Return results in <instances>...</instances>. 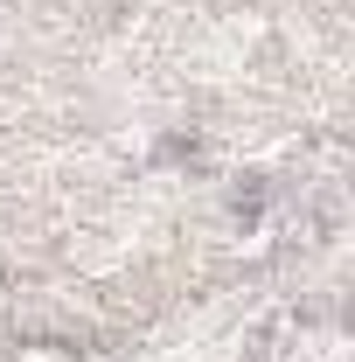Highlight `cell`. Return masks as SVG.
<instances>
[]
</instances>
